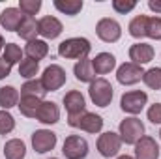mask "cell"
<instances>
[{"mask_svg": "<svg viewBox=\"0 0 161 159\" xmlns=\"http://www.w3.org/2000/svg\"><path fill=\"white\" fill-rule=\"evenodd\" d=\"M90 51H92V43L82 36L68 38V40L58 43V54L66 60H77L79 62L82 58H88Z\"/></svg>", "mask_w": 161, "mask_h": 159, "instance_id": "cell-1", "label": "cell"}, {"mask_svg": "<svg viewBox=\"0 0 161 159\" xmlns=\"http://www.w3.org/2000/svg\"><path fill=\"white\" fill-rule=\"evenodd\" d=\"M88 96H90V101L96 107L105 109V107L111 105V101L114 97V88L105 77H96L88 86Z\"/></svg>", "mask_w": 161, "mask_h": 159, "instance_id": "cell-2", "label": "cell"}, {"mask_svg": "<svg viewBox=\"0 0 161 159\" xmlns=\"http://www.w3.org/2000/svg\"><path fill=\"white\" fill-rule=\"evenodd\" d=\"M144 123L137 116H125L118 123V135H120L122 144L127 146H135L142 137H144Z\"/></svg>", "mask_w": 161, "mask_h": 159, "instance_id": "cell-3", "label": "cell"}, {"mask_svg": "<svg viewBox=\"0 0 161 159\" xmlns=\"http://www.w3.org/2000/svg\"><path fill=\"white\" fill-rule=\"evenodd\" d=\"M68 125L73 129H80L84 133H90V135H97L103 129V118L96 112L84 111L77 116H68Z\"/></svg>", "mask_w": 161, "mask_h": 159, "instance_id": "cell-4", "label": "cell"}, {"mask_svg": "<svg viewBox=\"0 0 161 159\" xmlns=\"http://www.w3.org/2000/svg\"><path fill=\"white\" fill-rule=\"evenodd\" d=\"M146 105H148V94L144 90H129V92H124L120 97L122 112H125L129 116L141 114Z\"/></svg>", "mask_w": 161, "mask_h": 159, "instance_id": "cell-5", "label": "cell"}, {"mask_svg": "<svg viewBox=\"0 0 161 159\" xmlns=\"http://www.w3.org/2000/svg\"><path fill=\"white\" fill-rule=\"evenodd\" d=\"M96 148H97V154L101 157H105V159L116 157L122 150L120 135L114 133V131H103V133H99L97 142H96Z\"/></svg>", "mask_w": 161, "mask_h": 159, "instance_id": "cell-6", "label": "cell"}, {"mask_svg": "<svg viewBox=\"0 0 161 159\" xmlns=\"http://www.w3.org/2000/svg\"><path fill=\"white\" fill-rule=\"evenodd\" d=\"M40 80H41V84H43V88L47 90V94H49V92H56V90H60V88L66 84L68 75H66V69H64L62 66H58V64H51V66H47V68L43 69Z\"/></svg>", "mask_w": 161, "mask_h": 159, "instance_id": "cell-7", "label": "cell"}, {"mask_svg": "<svg viewBox=\"0 0 161 159\" xmlns=\"http://www.w3.org/2000/svg\"><path fill=\"white\" fill-rule=\"evenodd\" d=\"M90 152L88 140L80 135H68L62 144V156L66 159H86Z\"/></svg>", "mask_w": 161, "mask_h": 159, "instance_id": "cell-8", "label": "cell"}, {"mask_svg": "<svg viewBox=\"0 0 161 159\" xmlns=\"http://www.w3.org/2000/svg\"><path fill=\"white\" fill-rule=\"evenodd\" d=\"M96 36L103 43H116L122 38V25L113 17H103L96 23Z\"/></svg>", "mask_w": 161, "mask_h": 159, "instance_id": "cell-9", "label": "cell"}, {"mask_svg": "<svg viewBox=\"0 0 161 159\" xmlns=\"http://www.w3.org/2000/svg\"><path fill=\"white\" fill-rule=\"evenodd\" d=\"M30 142H32V148L36 154H49L51 150H54L58 137L51 129H36L30 137Z\"/></svg>", "mask_w": 161, "mask_h": 159, "instance_id": "cell-10", "label": "cell"}, {"mask_svg": "<svg viewBox=\"0 0 161 159\" xmlns=\"http://www.w3.org/2000/svg\"><path fill=\"white\" fill-rule=\"evenodd\" d=\"M142 75H144V68H141L133 62H124L116 68V80L122 86H133V84L141 82Z\"/></svg>", "mask_w": 161, "mask_h": 159, "instance_id": "cell-11", "label": "cell"}, {"mask_svg": "<svg viewBox=\"0 0 161 159\" xmlns=\"http://www.w3.org/2000/svg\"><path fill=\"white\" fill-rule=\"evenodd\" d=\"M62 32H64V25L58 17L45 15L38 19V36H41L43 40H56L60 38Z\"/></svg>", "mask_w": 161, "mask_h": 159, "instance_id": "cell-12", "label": "cell"}, {"mask_svg": "<svg viewBox=\"0 0 161 159\" xmlns=\"http://www.w3.org/2000/svg\"><path fill=\"white\" fill-rule=\"evenodd\" d=\"M127 54H129V60H131L133 64H137V66L142 68V66H146V64H150V62L154 60L156 51H154V47H152L150 43H146V41H137V43H133V45L129 47Z\"/></svg>", "mask_w": 161, "mask_h": 159, "instance_id": "cell-13", "label": "cell"}, {"mask_svg": "<svg viewBox=\"0 0 161 159\" xmlns=\"http://www.w3.org/2000/svg\"><path fill=\"white\" fill-rule=\"evenodd\" d=\"M161 150L159 144L154 137L150 135H144L137 144H135V159H159Z\"/></svg>", "mask_w": 161, "mask_h": 159, "instance_id": "cell-14", "label": "cell"}, {"mask_svg": "<svg viewBox=\"0 0 161 159\" xmlns=\"http://www.w3.org/2000/svg\"><path fill=\"white\" fill-rule=\"evenodd\" d=\"M34 120H38L43 125H54V123H58L60 122V109H58V105L54 101L43 99Z\"/></svg>", "mask_w": 161, "mask_h": 159, "instance_id": "cell-15", "label": "cell"}, {"mask_svg": "<svg viewBox=\"0 0 161 159\" xmlns=\"http://www.w3.org/2000/svg\"><path fill=\"white\" fill-rule=\"evenodd\" d=\"M62 103H64V109H66L68 116H77V114L86 111V99L79 90H69L62 97Z\"/></svg>", "mask_w": 161, "mask_h": 159, "instance_id": "cell-16", "label": "cell"}, {"mask_svg": "<svg viewBox=\"0 0 161 159\" xmlns=\"http://www.w3.org/2000/svg\"><path fill=\"white\" fill-rule=\"evenodd\" d=\"M23 19H25V15L21 13V9L9 6V8L2 9V13H0V26L6 32H17V28H19Z\"/></svg>", "mask_w": 161, "mask_h": 159, "instance_id": "cell-17", "label": "cell"}, {"mask_svg": "<svg viewBox=\"0 0 161 159\" xmlns=\"http://www.w3.org/2000/svg\"><path fill=\"white\" fill-rule=\"evenodd\" d=\"M92 66L96 75H107L116 69V56L113 52H97L92 58Z\"/></svg>", "mask_w": 161, "mask_h": 159, "instance_id": "cell-18", "label": "cell"}, {"mask_svg": "<svg viewBox=\"0 0 161 159\" xmlns=\"http://www.w3.org/2000/svg\"><path fill=\"white\" fill-rule=\"evenodd\" d=\"M23 52L26 54V58L40 62V60H43V58L49 54V45H47L45 40H38V38H36V40L28 41V43L25 45Z\"/></svg>", "mask_w": 161, "mask_h": 159, "instance_id": "cell-19", "label": "cell"}, {"mask_svg": "<svg viewBox=\"0 0 161 159\" xmlns=\"http://www.w3.org/2000/svg\"><path fill=\"white\" fill-rule=\"evenodd\" d=\"M73 75L79 82H92L96 79V71H94V66H92V58H82L79 62H75L73 66Z\"/></svg>", "mask_w": 161, "mask_h": 159, "instance_id": "cell-20", "label": "cell"}, {"mask_svg": "<svg viewBox=\"0 0 161 159\" xmlns=\"http://www.w3.org/2000/svg\"><path fill=\"white\" fill-rule=\"evenodd\" d=\"M19 99H21V94L15 86H0V109L2 111H9L13 107L19 105Z\"/></svg>", "mask_w": 161, "mask_h": 159, "instance_id": "cell-21", "label": "cell"}, {"mask_svg": "<svg viewBox=\"0 0 161 159\" xmlns=\"http://www.w3.org/2000/svg\"><path fill=\"white\" fill-rule=\"evenodd\" d=\"M4 157L6 159H25L26 157V144L23 139H9L4 144Z\"/></svg>", "mask_w": 161, "mask_h": 159, "instance_id": "cell-22", "label": "cell"}, {"mask_svg": "<svg viewBox=\"0 0 161 159\" xmlns=\"http://www.w3.org/2000/svg\"><path fill=\"white\" fill-rule=\"evenodd\" d=\"M41 101H43V99H40V97H32V96H21L17 109L21 111V114H23L25 118H36V114H38V109H40Z\"/></svg>", "mask_w": 161, "mask_h": 159, "instance_id": "cell-23", "label": "cell"}, {"mask_svg": "<svg viewBox=\"0 0 161 159\" xmlns=\"http://www.w3.org/2000/svg\"><path fill=\"white\" fill-rule=\"evenodd\" d=\"M17 36L21 40H25L26 43L36 40V36H38V21L34 17H26L25 15V19L21 21V25L17 28Z\"/></svg>", "mask_w": 161, "mask_h": 159, "instance_id": "cell-24", "label": "cell"}, {"mask_svg": "<svg viewBox=\"0 0 161 159\" xmlns=\"http://www.w3.org/2000/svg\"><path fill=\"white\" fill-rule=\"evenodd\" d=\"M146 25H148V15H135L127 25V34L141 41L142 38H146Z\"/></svg>", "mask_w": 161, "mask_h": 159, "instance_id": "cell-25", "label": "cell"}, {"mask_svg": "<svg viewBox=\"0 0 161 159\" xmlns=\"http://www.w3.org/2000/svg\"><path fill=\"white\" fill-rule=\"evenodd\" d=\"M53 6L60 13H64L68 17H75V15H79L80 11H82L84 2L82 0H53Z\"/></svg>", "mask_w": 161, "mask_h": 159, "instance_id": "cell-26", "label": "cell"}, {"mask_svg": "<svg viewBox=\"0 0 161 159\" xmlns=\"http://www.w3.org/2000/svg\"><path fill=\"white\" fill-rule=\"evenodd\" d=\"M21 96H32V97L43 99L47 96V90L43 88V84H41L40 79H32V80H26L21 86Z\"/></svg>", "mask_w": 161, "mask_h": 159, "instance_id": "cell-27", "label": "cell"}, {"mask_svg": "<svg viewBox=\"0 0 161 159\" xmlns=\"http://www.w3.org/2000/svg\"><path fill=\"white\" fill-rule=\"evenodd\" d=\"M23 49L17 45V43H6L4 47V52H2V58L9 64V66H15V64H21V60L25 58L23 56Z\"/></svg>", "mask_w": 161, "mask_h": 159, "instance_id": "cell-28", "label": "cell"}, {"mask_svg": "<svg viewBox=\"0 0 161 159\" xmlns=\"http://www.w3.org/2000/svg\"><path fill=\"white\" fill-rule=\"evenodd\" d=\"M40 73V62L30 60V58H23L19 64V75L26 80L36 79V75Z\"/></svg>", "mask_w": 161, "mask_h": 159, "instance_id": "cell-29", "label": "cell"}, {"mask_svg": "<svg viewBox=\"0 0 161 159\" xmlns=\"http://www.w3.org/2000/svg\"><path fill=\"white\" fill-rule=\"evenodd\" d=\"M142 82L150 88V90H161V68H150V69H144V75H142Z\"/></svg>", "mask_w": 161, "mask_h": 159, "instance_id": "cell-30", "label": "cell"}, {"mask_svg": "<svg viewBox=\"0 0 161 159\" xmlns=\"http://www.w3.org/2000/svg\"><path fill=\"white\" fill-rule=\"evenodd\" d=\"M146 38L156 40V41H161V17H158V15L148 17V25H146Z\"/></svg>", "mask_w": 161, "mask_h": 159, "instance_id": "cell-31", "label": "cell"}, {"mask_svg": "<svg viewBox=\"0 0 161 159\" xmlns=\"http://www.w3.org/2000/svg\"><path fill=\"white\" fill-rule=\"evenodd\" d=\"M41 6H43L41 0H19V6H17V8L21 9L23 15H26V17H34V15L41 9Z\"/></svg>", "mask_w": 161, "mask_h": 159, "instance_id": "cell-32", "label": "cell"}, {"mask_svg": "<svg viewBox=\"0 0 161 159\" xmlns=\"http://www.w3.org/2000/svg\"><path fill=\"white\" fill-rule=\"evenodd\" d=\"M15 129V118L9 111L0 109V135H9Z\"/></svg>", "mask_w": 161, "mask_h": 159, "instance_id": "cell-33", "label": "cell"}, {"mask_svg": "<svg viewBox=\"0 0 161 159\" xmlns=\"http://www.w3.org/2000/svg\"><path fill=\"white\" fill-rule=\"evenodd\" d=\"M113 9L116 11V13H120V15H125V13H129V11H133L135 8H137V2L135 0H113Z\"/></svg>", "mask_w": 161, "mask_h": 159, "instance_id": "cell-34", "label": "cell"}, {"mask_svg": "<svg viewBox=\"0 0 161 159\" xmlns=\"http://www.w3.org/2000/svg\"><path fill=\"white\" fill-rule=\"evenodd\" d=\"M146 118L150 120V123H154V125H161V103H154V105L148 107Z\"/></svg>", "mask_w": 161, "mask_h": 159, "instance_id": "cell-35", "label": "cell"}, {"mask_svg": "<svg viewBox=\"0 0 161 159\" xmlns=\"http://www.w3.org/2000/svg\"><path fill=\"white\" fill-rule=\"evenodd\" d=\"M11 75V66L0 56V80H4L6 77H9Z\"/></svg>", "mask_w": 161, "mask_h": 159, "instance_id": "cell-36", "label": "cell"}, {"mask_svg": "<svg viewBox=\"0 0 161 159\" xmlns=\"http://www.w3.org/2000/svg\"><path fill=\"white\" fill-rule=\"evenodd\" d=\"M148 9H150V11H154V13L159 17V13H161V0H148Z\"/></svg>", "mask_w": 161, "mask_h": 159, "instance_id": "cell-37", "label": "cell"}, {"mask_svg": "<svg viewBox=\"0 0 161 159\" xmlns=\"http://www.w3.org/2000/svg\"><path fill=\"white\" fill-rule=\"evenodd\" d=\"M4 47H6V41H4V36L0 34V52H4Z\"/></svg>", "mask_w": 161, "mask_h": 159, "instance_id": "cell-38", "label": "cell"}, {"mask_svg": "<svg viewBox=\"0 0 161 159\" xmlns=\"http://www.w3.org/2000/svg\"><path fill=\"white\" fill-rule=\"evenodd\" d=\"M116 159H135L133 156H127V154H122V156H116Z\"/></svg>", "mask_w": 161, "mask_h": 159, "instance_id": "cell-39", "label": "cell"}, {"mask_svg": "<svg viewBox=\"0 0 161 159\" xmlns=\"http://www.w3.org/2000/svg\"><path fill=\"white\" fill-rule=\"evenodd\" d=\"M159 140H161V129H159Z\"/></svg>", "mask_w": 161, "mask_h": 159, "instance_id": "cell-40", "label": "cell"}, {"mask_svg": "<svg viewBox=\"0 0 161 159\" xmlns=\"http://www.w3.org/2000/svg\"><path fill=\"white\" fill-rule=\"evenodd\" d=\"M49 159H58V157H49Z\"/></svg>", "mask_w": 161, "mask_h": 159, "instance_id": "cell-41", "label": "cell"}]
</instances>
